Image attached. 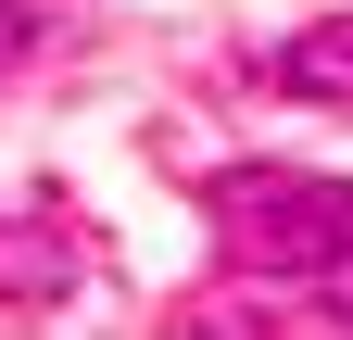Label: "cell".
Wrapping results in <instances>:
<instances>
[{"label": "cell", "mask_w": 353, "mask_h": 340, "mask_svg": "<svg viewBox=\"0 0 353 340\" xmlns=\"http://www.w3.org/2000/svg\"><path fill=\"white\" fill-rule=\"evenodd\" d=\"M228 265L252 277H290V290H328L353 277V177H316V164H228L202 189Z\"/></svg>", "instance_id": "1"}, {"label": "cell", "mask_w": 353, "mask_h": 340, "mask_svg": "<svg viewBox=\"0 0 353 340\" xmlns=\"http://www.w3.org/2000/svg\"><path fill=\"white\" fill-rule=\"evenodd\" d=\"M278 76H290L303 101H341V114H353V13H328V25H303L290 51H278Z\"/></svg>", "instance_id": "2"}, {"label": "cell", "mask_w": 353, "mask_h": 340, "mask_svg": "<svg viewBox=\"0 0 353 340\" xmlns=\"http://www.w3.org/2000/svg\"><path fill=\"white\" fill-rule=\"evenodd\" d=\"M0 290H63V252L51 240H0Z\"/></svg>", "instance_id": "3"}, {"label": "cell", "mask_w": 353, "mask_h": 340, "mask_svg": "<svg viewBox=\"0 0 353 340\" xmlns=\"http://www.w3.org/2000/svg\"><path fill=\"white\" fill-rule=\"evenodd\" d=\"M26 51H38V13H26V0H0V76H13Z\"/></svg>", "instance_id": "4"}]
</instances>
